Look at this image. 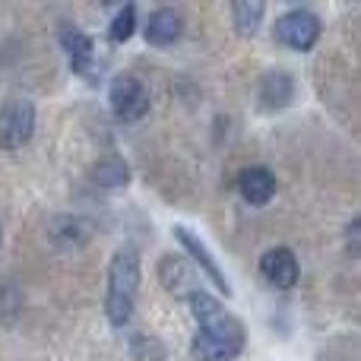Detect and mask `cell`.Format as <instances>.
I'll list each match as a JSON object with an SVG mask.
<instances>
[{
  "label": "cell",
  "instance_id": "7",
  "mask_svg": "<svg viewBox=\"0 0 361 361\" xmlns=\"http://www.w3.org/2000/svg\"><path fill=\"white\" fill-rule=\"evenodd\" d=\"M175 238H178V244H180V247H184L187 254H190L193 260L200 263V267H203V273L209 276L212 282H216V288H219V292H222V295H231V286H228V279H225L222 267H219V263L209 257V250L203 247V241H200V238L193 235V231H187L184 225H175Z\"/></svg>",
  "mask_w": 361,
  "mask_h": 361
},
{
  "label": "cell",
  "instance_id": "8",
  "mask_svg": "<svg viewBox=\"0 0 361 361\" xmlns=\"http://www.w3.org/2000/svg\"><path fill=\"white\" fill-rule=\"evenodd\" d=\"M238 190H241V197L247 200L250 206H263V203H269L276 193V175L269 169H263V165H250V169H244L241 178H238Z\"/></svg>",
  "mask_w": 361,
  "mask_h": 361
},
{
  "label": "cell",
  "instance_id": "1",
  "mask_svg": "<svg viewBox=\"0 0 361 361\" xmlns=\"http://www.w3.org/2000/svg\"><path fill=\"white\" fill-rule=\"evenodd\" d=\"M193 317H197V336L190 343V352L197 361H235L241 355L247 333L244 324L228 311L225 305H219L209 292H190L187 295Z\"/></svg>",
  "mask_w": 361,
  "mask_h": 361
},
{
  "label": "cell",
  "instance_id": "15",
  "mask_svg": "<svg viewBox=\"0 0 361 361\" xmlns=\"http://www.w3.org/2000/svg\"><path fill=\"white\" fill-rule=\"evenodd\" d=\"M133 32H137V6L127 4L124 10H121L118 16L111 19V29H108V35H111V42H127Z\"/></svg>",
  "mask_w": 361,
  "mask_h": 361
},
{
  "label": "cell",
  "instance_id": "10",
  "mask_svg": "<svg viewBox=\"0 0 361 361\" xmlns=\"http://www.w3.org/2000/svg\"><path fill=\"white\" fill-rule=\"evenodd\" d=\"M61 44H63V51H67V57H70V67H73L80 76H89V70H92V57H95L92 38L82 35V32L73 29V25H63L61 29Z\"/></svg>",
  "mask_w": 361,
  "mask_h": 361
},
{
  "label": "cell",
  "instance_id": "5",
  "mask_svg": "<svg viewBox=\"0 0 361 361\" xmlns=\"http://www.w3.org/2000/svg\"><path fill=\"white\" fill-rule=\"evenodd\" d=\"M111 111L114 118L121 121H140L146 111H149V92L140 80L121 73L118 80L111 82Z\"/></svg>",
  "mask_w": 361,
  "mask_h": 361
},
{
  "label": "cell",
  "instance_id": "11",
  "mask_svg": "<svg viewBox=\"0 0 361 361\" xmlns=\"http://www.w3.org/2000/svg\"><path fill=\"white\" fill-rule=\"evenodd\" d=\"M159 276H162V286H169L175 295H190V292H197V288H190L193 273L187 269V263L180 260V257H165V260L159 263Z\"/></svg>",
  "mask_w": 361,
  "mask_h": 361
},
{
  "label": "cell",
  "instance_id": "6",
  "mask_svg": "<svg viewBox=\"0 0 361 361\" xmlns=\"http://www.w3.org/2000/svg\"><path fill=\"white\" fill-rule=\"evenodd\" d=\"M260 273L267 276L269 286L276 288H292L301 276V267L288 247H273L260 257Z\"/></svg>",
  "mask_w": 361,
  "mask_h": 361
},
{
  "label": "cell",
  "instance_id": "13",
  "mask_svg": "<svg viewBox=\"0 0 361 361\" xmlns=\"http://www.w3.org/2000/svg\"><path fill=\"white\" fill-rule=\"evenodd\" d=\"M127 178H130L127 165L121 162V159H114V156L102 159V162L92 169V180L95 184H102V187H124Z\"/></svg>",
  "mask_w": 361,
  "mask_h": 361
},
{
  "label": "cell",
  "instance_id": "4",
  "mask_svg": "<svg viewBox=\"0 0 361 361\" xmlns=\"http://www.w3.org/2000/svg\"><path fill=\"white\" fill-rule=\"evenodd\" d=\"M276 38L292 51H311L320 38V19L311 10H292L286 16H279Z\"/></svg>",
  "mask_w": 361,
  "mask_h": 361
},
{
  "label": "cell",
  "instance_id": "9",
  "mask_svg": "<svg viewBox=\"0 0 361 361\" xmlns=\"http://www.w3.org/2000/svg\"><path fill=\"white\" fill-rule=\"evenodd\" d=\"M180 29H184L180 13L171 10V6H159V10L146 19V29L143 32H146V42H149V44H171V42H178Z\"/></svg>",
  "mask_w": 361,
  "mask_h": 361
},
{
  "label": "cell",
  "instance_id": "2",
  "mask_svg": "<svg viewBox=\"0 0 361 361\" xmlns=\"http://www.w3.org/2000/svg\"><path fill=\"white\" fill-rule=\"evenodd\" d=\"M140 288V257L133 247H121L108 267V298L105 314L114 326H127Z\"/></svg>",
  "mask_w": 361,
  "mask_h": 361
},
{
  "label": "cell",
  "instance_id": "14",
  "mask_svg": "<svg viewBox=\"0 0 361 361\" xmlns=\"http://www.w3.org/2000/svg\"><path fill=\"white\" fill-rule=\"evenodd\" d=\"M263 10H267L263 4H247V0H241V4L231 6V16H235L238 32H241V35H254L257 25H260V19H263Z\"/></svg>",
  "mask_w": 361,
  "mask_h": 361
},
{
  "label": "cell",
  "instance_id": "12",
  "mask_svg": "<svg viewBox=\"0 0 361 361\" xmlns=\"http://www.w3.org/2000/svg\"><path fill=\"white\" fill-rule=\"evenodd\" d=\"M292 92H295V82H292V76H286V73H267V80H263V89H260V95H263V108H282V105H288L292 102Z\"/></svg>",
  "mask_w": 361,
  "mask_h": 361
},
{
  "label": "cell",
  "instance_id": "3",
  "mask_svg": "<svg viewBox=\"0 0 361 361\" xmlns=\"http://www.w3.org/2000/svg\"><path fill=\"white\" fill-rule=\"evenodd\" d=\"M32 127H35V108L25 99H10L0 108V146L4 149H19L29 143Z\"/></svg>",
  "mask_w": 361,
  "mask_h": 361
},
{
  "label": "cell",
  "instance_id": "16",
  "mask_svg": "<svg viewBox=\"0 0 361 361\" xmlns=\"http://www.w3.org/2000/svg\"><path fill=\"white\" fill-rule=\"evenodd\" d=\"M345 247H349L355 257H361V219L349 222V228H345Z\"/></svg>",
  "mask_w": 361,
  "mask_h": 361
}]
</instances>
